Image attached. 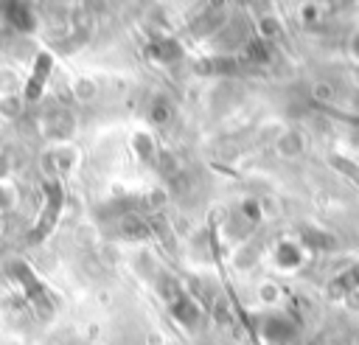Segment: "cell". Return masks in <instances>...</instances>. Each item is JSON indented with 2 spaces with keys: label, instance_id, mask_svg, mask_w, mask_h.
<instances>
[{
  "label": "cell",
  "instance_id": "1",
  "mask_svg": "<svg viewBox=\"0 0 359 345\" xmlns=\"http://www.w3.org/2000/svg\"><path fill=\"white\" fill-rule=\"evenodd\" d=\"M171 303V314L185 325V328H196V323H199V317H202V309L196 306V300H191L185 292H180L174 300H168Z\"/></svg>",
  "mask_w": 359,
  "mask_h": 345
},
{
  "label": "cell",
  "instance_id": "2",
  "mask_svg": "<svg viewBox=\"0 0 359 345\" xmlns=\"http://www.w3.org/2000/svg\"><path fill=\"white\" fill-rule=\"evenodd\" d=\"M294 334V323L289 317H280V314H272L264 320V337L269 342H286L289 337Z\"/></svg>",
  "mask_w": 359,
  "mask_h": 345
},
{
  "label": "cell",
  "instance_id": "3",
  "mask_svg": "<svg viewBox=\"0 0 359 345\" xmlns=\"http://www.w3.org/2000/svg\"><path fill=\"white\" fill-rule=\"evenodd\" d=\"M359 286V269H353V272H345L339 280H334V292H351V289H356Z\"/></svg>",
  "mask_w": 359,
  "mask_h": 345
}]
</instances>
